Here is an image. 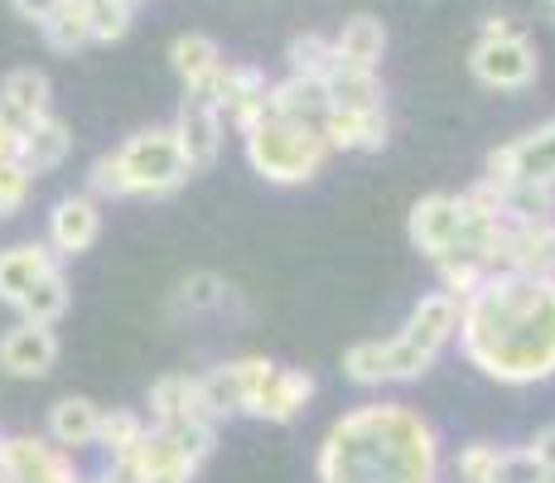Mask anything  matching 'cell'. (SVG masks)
<instances>
[{"label": "cell", "mask_w": 555, "mask_h": 483, "mask_svg": "<svg viewBox=\"0 0 555 483\" xmlns=\"http://www.w3.org/2000/svg\"><path fill=\"white\" fill-rule=\"evenodd\" d=\"M459 358L498 386L555 378V276L498 271L459 300Z\"/></svg>", "instance_id": "6da1fadb"}, {"label": "cell", "mask_w": 555, "mask_h": 483, "mask_svg": "<svg viewBox=\"0 0 555 483\" xmlns=\"http://www.w3.org/2000/svg\"><path fill=\"white\" fill-rule=\"evenodd\" d=\"M444 445L430 416L405 402H358L328 421L314 449L319 483H440Z\"/></svg>", "instance_id": "7a4b0ae2"}, {"label": "cell", "mask_w": 555, "mask_h": 483, "mask_svg": "<svg viewBox=\"0 0 555 483\" xmlns=\"http://www.w3.org/2000/svg\"><path fill=\"white\" fill-rule=\"evenodd\" d=\"M459 334V300L444 290H425L405 309L401 329L391 339H358L344 353V378L353 386H405L421 382L440 363V353Z\"/></svg>", "instance_id": "3957f363"}, {"label": "cell", "mask_w": 555, "mask_h": 483, "mask_svg": "<svg viewBox=\"0 0 555 483\" xmlns=\"http://www.w3.org/2000/svg\"><path fill=\"white\" fill-rule=\"evenodd\" d=\"M189 185V165L169 126H145L121 145L102 150L88 169V193L98 203L121 199H169Z\"/></svg>", "instance_id": "277c9868"}, {"label": "cell", "mask_w": 555, "mask_h": 483, "mask_svg": "<svg viewBox=\"0 0 555 483\" xmlns=\"http://www.w3.org/2000/svg\"><path fill=\"white\" fill-rule=\"evenodd\" d=\"M242 155H247L251 175L275 189H300L309 179L324 175L334 160L324 126L281 122V116H261L251 131H242Z\"/></svg>", "instance_id": "5b68a950"}, {"label": "cell", "mask_w": 555, "mask_h": 483, "mask_svg": "<svg viewBox=\"0 0 555 483\" xmlns=\"http://www.w3.org/2000/svg\"><path fill=\"white\" fill-rule=\"evenodd\" d=\"M498 223L503 218H483V213L468 208L464 193L435 189L411 203V213H405V238H411V246L430 266H440L444 256H459V252L483 262V246L493 238Z\"/></svg>", "instance_id": "8992f818"}, {"label": "cell", "mask_w": 555, "mask_h": 483, "mask_svg": "<svg viewBox=\"0 0 555 483\" xmlns=\"http://www.w3.org/2000/svg\"><path fill=\"white\" fill-rule=\"evenodd\" d=\"M218 449V421H189V425H151L145 440L131 449V465L141 483H194L203 459Z\"/></svg>", "instance_id": "52a82bcc"}, {"label": "cell", "mask_w": 555, "mask_h": 483, "mask_svg": "<svg viewBox=\"0 0 555 483\" xmlns=\"http://www.w3.org/2000/svg\"><path fill=\"white\" fill-rule=\"evenodd\" d=\"M483 179H493V185H546V189H555V116H546V122L531 126V131H521L517 141L488 150Z\"/></svg>", "instance_id": "ba28073f"}, {"label": "cell", "mask_w": 555, "mask_h": 483, "mask_svg": "<svg viewBox=\"0 0 555 483\" xmlns=\"http://www.w3.org/2000/svg\"><path fill=\"white\" fill-rule=\"evenodd\" d=\"M488 276H555V218L546 223H498L488 242Z\"/></svg>", "instance_id": "9c48e42d"}, {"label": "cell", "mask_w": 555, "mask_h": 483, "mask_svg": "<svg viewBox=\"0 0 555 483\" xmlns=\"http://www.w3.org/2000/svg\"><path fill=\"white\" fill-rule=\"evenodd\" d=\"M0 479L5 483H82L78 455L59 449L49 435H0Z\"/></svg>", "instance_id": "30bf717a"}, {"label": "cell", "mask_w": 555, "mask_h": 483, "mask_svg": "<svg viewBox=\"0 0 555 483\" xmlns=\"http://www.w3.org/2000/svg\"><path fill=\"white\" fill-rule=\"evenodd\" d=\"M468 73H474V82H483L488 92H527L541 73V53L527 35L478 39V45L468 49Z\"/></svg>", "instance_id": "8fae6325"}, {"label": "cell", "mask_w": 555, "mask_h": 483, "mask_svg": "<svg viewBox=\"0 0 555 483\" xmlns=\"http://www.w3.org/2000/svg\"><path fill=\"white\" fill-rule=\"evenodd\" d=\"M275 363L261 358V353H247V358H232V363H218V368L198 372V386H203V406H208L212 421H232V416H247L256 386L271 378Z\"/></svg>", "instance_id": "7c38bea8"}, {"label": "cell", "mask_w": 555, "mask_h": 483, "mask_svg": "<svg viewBox=\"0 0 555 483\" xmlns=\"http://www.w3.org/2000/svg\"><path fill=\"white\" fill-rule=\"evenodd\" d=\"M169 131H175L179 150H184L189 175H203V169L218 165L222 141H228V122H222V112L212 106V97H198V92H184V102H179Z\"/></svg>", "instance_id": "4fadbf2b"}, {"label": "cell", "mask_w": 555, "mask_h": 483, "mask_svg": "<svg viewBox=\"0 0 555 483\" xmlns=\"http://www.w3.org/2000/svg\"><path fill=\"white\" fill-rule=\"evenodd\" d=\"M63 343L53 334V325H29V319H15V325L0 334V372L20 382H44L53 368H59Z\"/></svg>", "instance_id": "5bb4252c"}, {"label": "cell", "mask_w": 555, "mask_h": 483, "mask_svg": "<svg viewBox=\"0 0 555 483\" xmlns=\"http://www.w3.org/2000/svg\"><path fill=\"white\" fill-rule=\"evenodd\" d=\"M102 238V203L92 193H63L49 208L44 223V242L59 252V262H73V256L92 252Z\"/></svg>", "instance_id": "9a60e30c"}, {"label": "cell", "mask_w": 555, "mask_h": 483, "mask_svg": "<svg viewBox=\"0 0 555 483\" xmlns=\"http://www.w3.org/2000/svg\"><path fill=\"white\" fill-rule=\"evenodd\" d=\"M266 92H271V82H266L261 68H251V63H222V73H218V82H212L208 97L222 112V122L242 136L266 116Z\"/></svg>", "instance_id": "2e32d148"}, {"label": "cell", "mask_w": 555, "mask_h": 483, "mask_svg": "<svg viewBox=\"0 0 555 483\" xmlns=\"http://www.w3.org/2000/svg\"><path fill=\"white\" fill-rule=\"evenodd\" d=\"M314 392H319V382L309 368H281V363H275L271 378L256 386L247 416L251 421H266V425H291L295 416H305V406L314 402Z\"/></svg>", "instance_id": "e0dca14e"}, {"label": "cell", "mask_w": 555, "mask_h": 483, "mask_svg": "<svg viewBox=\"0 0 555 483\" xmlns=\"http://www.w3.org/2000/svg\"><path fill=\"white\" fill-rule=\"evenodd\" d=\"M53 271H63V262H59V252H53L44 238L0 246V305L15 309L20 300H25L29 290L44 281V276H53Z\"/></svg>", "instance_id": "ac0fdd59"}, {"label": "cell", "mask_w": 555, "mask_h": 483, "mask_svg": "<svg viewBox=\"0 0 555 483\" xmlns=\"http://www.w3.org/2000/svg\"><path fill=\"white\" fill-rule=\"evenodd\" d=\"M145 421L151 425H189V421H212L208 406H203V386L198 372H165V378L151 382V396H145Z\"/></svg>", "instance_id": "d6986e66"}, {"label": "cell", "mask_w": 555, "mask_h": 483, "mask_svg": "<svg viewBox=\"0 0 555 483\" xmlns=\"http://www.w3.org/2000/svg\"><path fill=\"white\" fill-rule=\"evenodd\" d=\"M98 425H102V406L92 396H59L44 416V435L68 455L98 449Z\"/></svg>", "instance_id": "ffe728a7"}, {"label": "cell", "mask_w": 555, "mask_h": 483, "mask_svg": "<svg viewBox=\"0 0 555 483\" xmlns=\"http://www.w3.org/2000/svg\"><path fill=\"white\" fill-rule=\"evenodd\" d=\"M222 49L212 35H198V29H189V35H175L169 39V68L179 73V82H184V92H198L208 97L212 82H218L222 73Z\"/></svg>", "instance_id": "44dd1931"}, {"label": "cell", "mask_w": 555, "mask_h": 483, "mask_svg": "<svg viewBox=\"0 0 555 483\" xmlns=\"http://www.w3.org/2000/svg\"><path fill=\"white\" fill-rule=\"evenodd\" d=\"M328 112H334V102H328V88L319 78H295V73H285V78L271 82V92H266V116H281V122L324 126Z\"/></svg>", "instance_id": "7402d4cb"}, {"label": "cell", "mask_w": 555, "mask_h": 483, "mask_svg": "<svg viewBox=\"0 0 555 483\" xmlns=\"http://www.w3.org/2000/svg\"><path fill=\"white\" fill-rule=\"evenodd\" d=\"M73 155V126L63 122V116H39V122H29L25 131H20V165H25V175H53V169L63 165V160Z\"/></svg>", "instance_id": "603a6c76"}, {"label": "cell", "mask_w": 555, "mask_h": 483, "mask_svg": "<svg viewBox=\"0 0 555 483\" xmlns=\"http://www.w3.org/2000/svg\"><path fill=\"white\" fill-rule=\"evenodd\" d=\"M0 112L10 116V122L25 131L29 122H39V116L53 112V82L44 68H10L5 78H0Z\"/></svg>", "instance_id": "cb8c5ba5"}, {"label": "cell", "mask_w": 555, "mask_h": 483, "mask_svg": "<svg viewBox=\"0 0 555 483\" xmlns=\"http://www.w3.org/2000/svg\"><path fill=\"white\" fill-rule=\"evenodd\" d=\"M324 136L328 150H353V155H372V150L387 145L391 122H387V106L382 112H328L324 116Z\"/></svg>", "instance_id": "d4e9b609"}, {"label": "cell", "mask_w": 555, "mask_h": 483, "mask_svg": "<svg viewBox=\"0 0 555 483\" xmlns=\"http://www.w3.org/2000/svg\"><path fill=\"white\" fill-rule=\"evenodd\" d=\"M328 102L334 112H382L387 106V92H382V78L372 68H353V63L338 59V68L324 78Z\"/></svg>", "instance_id": "484cf974"}, {"label": "cell", "mask_w": 555, "mask_h": 483, "mask_svg": "<svg viewBox=\"0 0 555 483\" xmlns=\"http://www.w3.org/2000/svg\"><path fill=\"white\" fill-rule=\"evenodd\" d=\"M334 49H338V59L353 63V68L377 73L382 53H387V25H382L377 15H367V10H358V15H348L344 25H338Z\"/></svg>", "instance_id": "4316f807"}, {"label": "cell", "mask_w": 555, "mask_h": 483, "mask_svg": "<svg viewBox=\"0 0 555 483\" xmlns=\"http://www.w3.org/2000/svg\"><path fill=\"white\" fill-rule=\"evenodd\" d=\"M39 35H44V45L53 53H78L92 45V25H88V5L82 0H59L53 5V15L39 25Z\"/></svg>", "instance_id": "83f0119b"}, {"label": "cell", "mask_w": 555, "mask_h": 483, "mask_svg": "<svg viewBox=\"0 0 555 483\" xmlns=\"http://www.w3.org/2000/svg\"><path fill=\"white\" fill-rule=\"evenodd\" d=\"M145 431H151V421H145L141 411H131V406H112V411H102V425H98L102 459H126L145 440Z\"/></svg>", "instance_id": "f1b7e54d"}, {"label": "cell", "mask_w": 555, "mask_h": 483, "mask_svg": "<svg viewBox=\"0 0 555 483\" xmlns=\"http://www.w3.org/2000/svg\"><path fill=\"white\" fill-rule=\"evenodd\" d=\"M68 305H73L68 271H53V276H44V281L29 290L25 300H20L15 315H20V319H29V325H59V319L68 315Z\"/></svg>", "instance_id": "f546056e"}, {"label": "cell", "mask_w": 555, "mask_h": 483, "mask_svg": "<svg viewBox=\"0 0 555 483\" xmlns=\"http://www.w3.org/2000/svg\"><path fill=\"white\" fill-rule=\"evenodd\" d=\"M503 223H546L555 218V189L546 185H498Z\"/></svg>", "instance_id": "4dcf8cb0"}, {"label": "cell", "mask_w": 555, "mask_h": 483, "mask_svg": "<svg viewBox=\"0 0 555 483\" xmlns=\"http://www.w3.org/2000/svg\"><path fill=\"white\" fill-rule=\"evenodd\" d=\"M285 63H291V73L295 78H319L324 82L328 73L338 68V49H334V39L328 35H295L291 45H285Z\"/></svg>", "instance_id": "1f68e13d"}, {"label": "cell", "mask_w": 555, "mask_h": 483, "mask_svg": "<svg viewBox=\"0 0 555 483\" xmlns=\"http://www.w3.org/2000/svg\"><path fill=\"white\" fill-rule=\"evenodd\" d=\"M88 5V25H92V45H116L131 35L135 25V5L131 0H82Z\"/></svg>", "instance_id": "d6a6232c"}, {"label": "cell", "mask_w": 555, "mask_h": 483, "mask_svg": "<svg viewBox=\"0 0 555 483\" xmlns=\"http://www.w3.org/2000/svg\"><path fill=\"white\" fill-rule=\"evenodd\" d=\"M228 281H222L218 271H194L179 281V309H189V315H208V309H222L228 305Z\"/></svg>", "instance_id": "836d02e7"}, {"label": "cell", "mask_w": 555, "mask_h": 483, "mask_svg": "<svg viewBox=\"0 0 555 483\" xmlns=\"http://www.w3.org/2000/svg\"><path fill=\"white\" fill-rule=\"evenodd\" d=\"M498 459H503V445H493V440H468L454 455V479L459 483H493Z\"/></svg>", "instance_id": "e575fe53"}, {"label": "cell", "mask_w": 555, "mask_h": 483, "mask_svg": "<svg viewBox=\"0 0 555 483\" xmlns=\"http://www.w3.org/2000/svg\"><path fill=\"white\" fill-rule=\"evenodd\" d=\"M29 193H35V175H25L20 160H5L0 165V218H20Z\"/></svg>", "instance_id": "d590c367"}, {"label": "cell", "mask_w": 555, "mask_h": 483, "mask_svg": "<svg viewBox=\"0 0 555 483\" xmlns=\"http://www.w3.org/2000/svg\"><path fill=\"white\" fill-rule=\"evenodd\" d=\"M546 469L531 459L527 445H503V459H498V479L493 483H541Z\"/></svg>", "instance_id": "8d00e7d4"}, {"label": "cell", "mask_w": 555, "mask_h": 483, "mask_svg": "<svg viewBox=\"0 0 555 483\" xmlns=\"http://www.w3.org/2000/svg\"><path fill=\"white\" fill-rule=\"evenodd\" d=\"M527 449H531V459H537L541 469H555V421L541 425V431L527 440Z\"/></svg>", "instance_id": "74e56055"}, {"label": "cell", "mask_w": 555, "mask_h": 483, "mask_svg": "<svg viewBox=\"0 0 555 483\" xmlns=\"http://www.w3.org/2000/svg\"><path fill=\"white\" fill-rule=\"evenodd\" d=\"M53 5H59V0H10V10H15L20 20H29V25H44L53 15Z\"/></svg>", "instance_id": "f35d334b"}, {"label": "cell", "mask_w": 555, "mask_h": 483, "mask_svg": "<svg viewBox=\"0 0 555 483\" xmlns=\"http://www.w3.org/2000/svg\"><path fill=\"white\" fill-rule=\"evenodd\" d=\"M507 35H521V29H517V20H512L507 10H498V15L483 20V35L478 39H507Z\"/></svg>", "instance_id": "ab89813d"}, {"label": "cell", "mask_w": 555, "mask_h": 483, "mask_svg": "<svg viewBox=\"0 0 555 483\" xmlns=\"http://www.w3.org/2000/svg\"><path fill=\"white\" fill-rule=\"evenodd\" d=\"M15 155H20V126L0 112V165H5V160H15Z\"/></svg>", "instance_id": "60d3db41"}, {"label": "cell", "mask_w": 555, "mask_h": 483, "mask_svg": "<svg viewBox=\"0 0 555 483\" xmlns=\"http://www.w3.org/2000/svg\"><path fill=\"white\" fill-rule=\"evenodd\" d=\"M541 483H555V469H546V474H541Z\"/></svg>", "instance_id": "b9f144b4"}, {"label": "cell", "mask_w": 555, "mask_h": 483, "mask_svg": "<svg viewBox=\"0 0 555 483\" xmlns=\"http://www.w3.org/2000/svg\"><path fill=\"white\" fill-rule=\"evenodd\" d=\"M551 25H555V5H551Z\"/></svg>", "instance_id": "7bdbcfd3"}, {"label": "cell", "mask_w": 555, "mask_h": 483, "mask_svg": "<svg viewBox=\"0 0 555 483\" xmlns=\"http://www.w3.org/2000/svg\"><path fill=\"white\" fill-rule=\"evenodd\" d=\"M541 5H555V0H541Z\"/></svg>", "instance_id": "ee69618b"}]
</instances>
